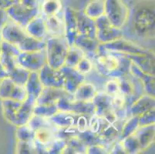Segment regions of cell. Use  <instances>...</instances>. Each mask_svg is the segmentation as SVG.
Instances as JSON below:
<instances>
[{
  "label": "cell",
  "instance_id": "cell-4",
  "mask_svg": "<svg viewBox=\"0 0 155 154\" xmlns=\"http://www.w3.org/2000/svg\"><path fill=\"white\" fill-rule=\"evenodd\" d=\"M46 63L55 70L64 66L69 45L64 37L50 36L46 40Z\"/></svg>",
  "mask_w": 155,
  "mask_h": 154
},
{
  "label": "cell",
  "instance_id": "cell-8",
  "mask_svg": "<svg viewBox=\"0 0 155 154\" xmlns=\"http://www.w3.org/2000/svg\"><path fill=\"white\" fill-rule=\"evenodd\" d=\"M18 64L29 72H39L46 63V50L20 52L17 58Z\"/></svg>",
  "mask_w": 155,
  "mask_h": 154
},
{
  "label": "cell",
  "instance_id": "cell-45",
  "mask_svg": "<svg viewBox=\"0 0 155 154\" xmlns=\"http://www.w3.org/2000/svg\"><path fill=\"white\" fill-rule=\"evenodd\" d=\"M67 146V141L60 138L56 137L50 143L47 145V153H63V149Z\"/></svg>",
  "mask_w": 155,
  "mask_h": 154
},
{
  "label": "cell",
  "instance_id": "cell-44",
  "mask_svg": "<svg viewBox=\"0 0 155 154\" xmlns=\"http://www.w3.org/2000/svg\"><path fill=\"white\" fill-rule=\"evenodd\" d=\"M15 136L19 141H31L34 140L35 131L32 129L27 124L18 126L15 131Z\"/></svg>",
  "mask_w": 155,
  "mask_h": 154
},
{
  "label": "cell",
  "instance_id": "cell-39",
  "mask_svg": "<svg viewBox=\"0 0 155 154\" xmlns=\"http://www.w3.org/2000/svg\"><path fill=\"white\" fill-rule=\"evenodd\" d=\"M77 136L87 147L90 146H94V145H97V144H102L99 134L93 132L90 129L79 133Z\"/></svg>",
  "mask_w": 155,
  "mask_h": 154
},
{
  "label": "cell",
  "instance_id": "cell-54",
  "mask_svg": "<svg viewBox=\"0 0 155 154\" xmlns=\"http://www.w3.org/2000/svg\"><path fill=\"white\" fill-rule=\"evenodd\" d=\"M86 153L89 154H104L109 153V149L102 144H97L87 147Z\"/></svg>",
  "mask_w": 155,
  "mask_h": 154
},
{
  "label": "cell",
  "instance_id": "cell-30",
  "mask_svg": "<svg viewBox=\"0 0 155 154\" xmlns=\"http://www.w3.org/2000/svg\"><path fill=\"white\" fill-rule=\"evenodd\" d=\"M83 12L86 15L95 20L105 12L104 0H90L84 7Z\"/></svg>",
  "mask_w": 155,
  "mask_h": 154
},
{
  "label": "cell",
  "instance_id": "cell-47",
  "mask_svg": "<svg viewBox=\"0 0 155 154\" xmlns=\"http://www.w3.org/2000/svg\"><path fill=\"white\" fill-rule=\"evenodd\" d=\"M76 69L84 75H87L91 73L93 70V63L91 59L87 56H84L82 59H80V62L77 63Z\"/></svg>",
  "mask_w": 155,
  "mask_h": 154
},
{
  "label": "cell",
  "instance_id": "cell-32",
  "mask_svg": "<svg viewBox=\"0 0 155 154\" xmlns=\"http://www.w3.org/2000/svg\"><path fill=\"white\" fill-rule=\"evenodd\" d=\"M61 9V0H43L39 6V10L46 17L59 14Z\"/></svg>",
  "mask_w": 155,
  "mask_h": 154
},
{
  "label": "cell",
  "instance_id": "cell-23",
  "mask_svg": "<svg viewBox=\"0 0 155 154\" xmlns=\"http://www.w3.org/2000/svg\"><path fill=\"white\" fill-rule=\"evenodd\" d=\"M126 57L147 74L154 76V56L153 53L146 55H126Z\"/></svg>",
  "mask_w": 155,
  "mask_h": 154
},
{
  "label": "cell",
  "instance_id": "cell-25",
  "mask_svg": "<svg viewBox=\"0 0 155 154\" xmlns=\"http://www.w3.org/2000/svg\"><path fill=\"white\" fill-rule=\"evenodd\" d=\"M124 36V35L123 29L115 27L114 25H110L109 27L101 30H97L96 33V38L101 44H106L114 42L123 38Z\"/></svg>",
  "mask_w": 155,
  "mask_h": 154
},
{
  "label": "cell",
  "instance_id": "cell-17",
  "mask_svg": "<svg viewBox=\"0 0 155 154\" xmlns=\"http://www.w3.org/2000/svg\"><path fill=\"white\" fill-rule=\"evenodd\" d=\"M100 45L101 43L96 37H91L81 34H78L73 43V46L82 50L87 56H95L97 54Z\"/></svg>",
  "mask_w": 155,
  "mask_h": 154
},
{
  "label": "cell",
  "instance_id": "cell-18",
  "mask_svg": "<svg viewBox=\"0 0 155 154\" xmlns=\"http://www.w3.org/2000/svg\"><path fill=\"white\" fill-rule=\"evenodd\" d=\"M75 15L77 18L78 34L96 37L97 29H96L94 19L86 15L83 11L77 10V9H75Z\"/></svg>",
  "mask_w": 155,
  "mask_h": 154
},
{
  "label": "cell",
  "instance_id": "cell-60",
  "mask_svg": "<svg viewBox=\"0 0 155 154\" xmlns=\"http://www.w3.org/2000/svg\"><path fill=\"white\" fill-rule=\"evenodd\" d=\"M2 36H1V34H0V54H1V49H2Z\"/></svg>",
  "mask_w": 155,
  "mask_h": 154
},
{
  "label": "cell",
  "instance_id": "cell-34",
  "mask_svg": "<svg viewBox=\"0 0 155 154\" xmlns=\"http://www.w3.org/2000/svg\"><path fill=\"white\" fill-rule=\"evenodd\" d=\"M56 127H44L35 131L34 139L47 146L56 138Z\"/></svg>",
  "mask_w": 155,
  "mask_h": 154
},
{
  "label": "cell",
  "instance_id": "cell-52",
  "mask_svg": "<svg viewBox=\"0 0 155 154\" xmlns=\"http://www.w3.org/2000/svg\"><path fill=\"white\" fill-rule=\"evenodd\" d=\"M91 116L85 115V114H79L77 116L76 127L79 132H83L89 128V118Z\"/></svg>",
  "mask_w": 155,
  "mask_h": 154
},
{
  "label": "cell",
  "instance_id": "cell-12",
  "mask_svg": "<svg viewBox=\"0 0 155 154\" xmlns=\"http://www.w3.org/2000/svg\"><path fill=\"white\" fill-rule=\"evenodd\" d=\"M63 20L65 28L64 38L69 46H73L76 38L78 36L75 9L70 6H67L65 8L63 12Z\"/></svg>",
  "mask_w": 155,
  "mask_h": 154
},
{
  "label": "cell",
  "instance_id": "cell-20",
  "mask_svg": "<svg viewBox=\"0 0 155 154\" xmlns=\"http://www.w3.org/2000/svg\"><path fill=\"white\" fill-rule=\"evenodd\" d=\"M24 28L29 36L36 39L45 40V38L48 35L45 17L42 15H38L33 18Z\"/></svg>",
  "mask_w": 155,
  "mask_h": 154
},
{
  "label": "cell",
  "instance_id": "cell-27",
  "mask_svg": "<svg viewBox=\"0 0 155 154\" xmlns=\"http://www.w3.org/2000/svg\"><path fill=\"white\" fill-rule=\"evenodd\" d=\"M25 88L27 92L28 97H32L36 101L44 88L39 79L38 72H30L27 82L25 85Z\"/></svg>",
  "mask_w": 155,
  "mask_h": 154
},
{
  "label": "cell",
  "instance_id": "cell-51",
  "mask_svg": "<svg viewBox=\"0 0 155 154\" xmlns=\"http://www.w3.org/2000/svg\"><path fill=\"white\" fill-rule=\"evenodd\" d=\"M105 93L110 97H114L120 93L119 83L117 79L110 80L106 83L105 85Z\"/></svg>",
  "mask_w": 155,
  "mask_h": 154
},
{
  "label": "cell",
  "instance_id": "cell-21",
  "mask_svg": "<svg viewBox=\"0 0 155 154\" xmlns=\"http://www.w3.org/2000/svg\"><path fill=\"white\" fill-rule=\"evenodd\" d=\"M92 102L95 110L94 113L99 117L104 116L106 114L114 110L112 97L107 94L105 92H97L95 97L93 98Z\"/></svg>",
  "mask_w": 155,
  "mask_h": 154
},
{
  "label": "cell",
  "instance_id": "cell-46",
  "mask_svg": "<svg viewBox=\"0 0 155 154\" xmlns=\"http://www.w3.org/2000/svg\"><path fill=\"white\" fill-rule=\"evenodd\" d=\"M79 133L80 132L76 126H70L67 127V128H56V130H55L56 137L65 139L66 141L73 136H77Z\"/></svg>",
  "mask_w": 155,
  "mask_h": 154
},
{
  "label": "cell",
  "instance_id": "cell-7",
  "mask_svg": "<svg viewBox=\"0 0 155 154\" xmlns=\"http://www.w3.org/2000/svg\"><path fill=\"white\" fill-rule=\"evenodd\" d=\"M56 107L59 111L69 112L75 114H85L91 116L94 114V106L91 101H82L74 100L73 97H62L56 101Z\"/></svg>",
  "mask_w": 155,
  "mask_h": 154
},
{
  "label": "cell",
  "instance_id": "cell-56",
  "mask_svg": "<svg viewBox=\"0 0 155 154\" xmlns=\"http://www.w3.org/2000/svg\"><path fill=\"white\" fill-rule=\"evenodd\" d=\"M109 153H126L123 144L120 140H116L114 143H113L111 147L109 148Z\"/></svg>",
  "mask_w": 155,
  "mask_h": 154
},
{
  "label": "cell",
  "instance_id": "cell-3",
  "mask_svg": "<svg viewBox=\"0 0 155 154\" xmlns=\"http://www.w3.org/2000/svg\"><path fill=\"white\" fill-rule=\"evenodd\" d=\"M39 0H19L6 10L9 19L25 27L39 13Z\"/></svg>",
  "mask_w": 155,
  "mask_h": 154
},
{
  "label": "cell",
  "instance_id": "cell-10",
  "mask_svg": "<svg viewBox=\"0 0 155 154\" xmlns=\"http://www.w3.org/2000/svg\"><path fill=\"white\" fill-rule=\"evenodd\" d=\"M0 34L2 40L15 46H17L19 42H22L28 36L25 28L19 25L12 19H9L2 28L0 30Z\"/></svg>",
  "mask_w": 155,
  "mask_h": 154
},
{
  "label": "cell",
  "instance_id": "cell-57",
  "mask_svg": "<svg viewBox=\"0 0 155 154\" xmlns=\"http://www.w3.org/2000/svg\"><path fill=\"white\" fill-rule=\"evenodd\" d=\"M9 17L5 9H1L0 8V30L2 29L4 25L6 24V22L9 20Z\"/></svg>",
  "mask_w": 155,
  "mask_h": 154
},
{
  "label": "cell",
  "instance_id": "cell-41",
  "mask_svg": "<svg viewBox=\"0 0 155 154\" xmlns=\"http://www.w3.org/2000/svg\"><path fill=\"white\" fill-rule=\"evenodd\" d=\"M59 110L56 104H37L36 103L33 110L34 115L40 116L45 118H50Z\"/></svg>",
  "mask_w": 155,
  "mask_h": 154
},
{
  "label": "cell",
  "instance_id": "cell-6",
  "mask_svg": "<svg viewBox=\"0 0 155 154\" xmlns=\"http://www.w3.org/2000/svg\"><path fill=\"white\" fill-rule=\"evenodd\" d=\"M98 49L110 53L124 55H146L153 53L152 51L142 47L135 42L124 39V37L114 42L100 45Z\"/></svg>",
  "mask_w": 155,
  "mask_h": 154
},
{
  "label": "cell",
  "instance_id": "cell-55",
  "mask_svg": "<svg viewBox=\"0 0 155 154\" xmlns=\"http://www.w3.org/2000/svg\"><path fill=\"white\" fill-rule=\"evenodd\" d=\"M94 21H95L96 29H97V30L104 29H105V28H107L109 27V26H110V25H112V24L110 22L109 19H108L107 16L105 14L98 17V18L96 19Z\"/></svg>",
  "mask_w": 155,
  "mask_h": 154
},
{
  "label": "cell",
  "instance_id": "cell-26",
  "mask_svg": "<svg viewBox=\"0 0 155 154\" xmlns=\"http://www.w3.org/2000/svg\"><path fill=\"white\" fill-rule=\"evenodd\" d=\"M78 115L79 114L69 112L58 111L53 116L50 117V120L56 128H67L76 126V122Z\"/></svg>",
  "mask_w": 155,
  "mask_h": 154
},
{
  "label": "cell",
  "instance_id": "cell-43",
  "mask_svg": "<svg viewBox=\"0 0 155 154\" xmlns=\"http://www.w3.org/2000/svg\"><path fill=\"white\" fill-rule=\"evenodd\" d=\"M27 125L34 131L41 129V128H44V127H55L53 123L50 121V118H45V117L34 115V114L29 119Z\"/></svg>",
  "mask_w": 155,
  "mask_h": 154
},
{
  "label": "cell",
  "instance_id": "cell-15",
  "mask_svg": "<svg viewBox=\"0 0 155 154\" xmlns=\"http://www.w3.org/2000/svg\"><path fill=\"white\" fill-rule=\"evenodd\" d=\"M130 73L140 82L147 94L154 97V76L144 73L132 62L130 65Z\"/></svg>",
  "mask_w": 155,
  "mask_h": 154
},
{
  "label": "cell",
  "instance_id": "cell-28",
  "mask_svg": "<svg viewBox=\"0 0 155 154\" xmlns=\"http://www.w3.org/2000/svg\"><path fill=\"white\" fill-rule=\"evenodd\" d=\"M97 93V88L93 83L84 81L76 90L73 94V97L74 100H77L91 101Z\"/></svg>",
  "mask_w": 155,
  "mask_h": 154
},
{
  "label": "cell",
  "instance_id": "cell-19",
  "mask_svg": "<svg viewBox=\"0 0 155 154\" xmlns=\"http://www.w3.org/2000/svg\"><path fill=\"white\" fill-rule=\"evenodd\" d=\"M155 107V100L154 97L148 95V94H144V95L140 96L139 98L135 100L134 101L130 106L129 113L130 114V116H134L143 114V113L151 110Z\"/></svg>",
  "mask_w": 155,
  "mask_h": 154
},
{
  "label": "cell",
  "instance_id": "cell-38",
  "mask_svg": "<svg viewBox=\"0 0 155 154\" xmlns=\"http://www.w3.org/2000/svg\"><path fill=\"white\" fill-rule=\"evenodd\" d=\"M29 73H30V72L18 65L9 73V76L15 84L25 87L28 78H29Z\"/></svg>",
  "mask_w": 155,
  "mask_h": 154
},
{
  "label": "cell",
  "instance_id": "cell-59",
  "mask_svg": "<svg viewBox=\"0 0 155 154\" xmlns=\"http://www.w3.org/2000/svg\"><path fill=\"white\" fill-rule=\"evenodd\" d=\"M7 76H9V73H7L6 70L5 69L3 65L0 62V80L5 78V77H7Z\"/></svg>",
  "mask_w": 155,
  "mask_h": 154
},
{
  "label": "cell",
  "instance_id": "cell-37",
  "mask_svg": "<svg viewBox=\"0 0 155 154\" xmlns=\"http://www.w3.org/2000/svg\"><path fill=\"white\" fill-rule=\"evenodd\" d=\"M87 146L81 142L77 136H73L67 140V146L63 153H86Z\"/></svg>",
  "mask_w": 155,
  "mask_h": 154
},
{
  "label": "cell",
  "instance_id": "cell-50",
  "mask_svg": "<svg viewBox=\"0 0 155 154\" xmlns=\"http://www.w3.org/2000/svg\"><path fill=\"white\" fill-rule=\"evenodd\" d=\"M27 97L28 94L25 87L16 84L13 92H12L10 99L11 100H15V101L23 102L24 100L27 98Z\"/></svg>",
  "mask_w": 155,
  "mask_h": 154
},
{
  "label": "cell",
  "instance_id": "cell-2",
  "mask_svg": "<svg viewBox=\"0 0 155 154\" xmlns=\"http://www.w3.org/2000/svg\"><path fill=\"white\" fill-rule=\"evenodd\" d=\"M95 62L97 71L102 76L118 79L130 73L131 61L124 55L98 49Z\"/></svg>",
  "mask_w": 155,
  "mask_h": 154
},
{
  "label": "cell",
  "instance_id": "cell-13",
  "mask_svg": "<svg viewBox=\"0 0 155 154\" xmlns=\"http://www.w3.org/2000/svg\"><path fill=\"white\" fill-rule=\"evenodd\" d=\"M38 73L44 87L63 88V76L59 70L53 69L46 63Z\"/></svg>",
  "mask_w": 155,
  "mask_h": 154
},
{
  "label": "cell",
  "instance_id": "cell-31",
  "mask_svg": "<svg viewBox=\"0 0 155 154\" xmlns=\"http://www.w3.org/2000/svg\"><path fill=\"white\" fill-rule=\"evenodd\" d=\"M22 103V102L15 101V100H11V99L1 100L2 114H3L4 119L7 122H9V123H12L18 109L19 108Z\"/></svg>",
  "mask_w": 155,
  "mask_h": 154
},
{
  "label": "cell",
  "instance_id": "cell-24",
  "mask_svg": "<svg viewBox=\"0 0 155 154\" xmlns=\"http://www.w3.org/2000/svg\"><path fill=\"white\" fill-rule=\"evenodd\" d=\"M58 15L56 14L45 18L47 33L53 37H64V20L63 17L61 18Z\"/></svg>",
  "mask_w": 155,
  "mask_h": 154
},
{
  "label": "cell",
  "instance_id": "cell-9",
  "mask_svg": "<svg viewBox=\"0 0 155 154\" xmlns=\"http://www.w3.org/2000/svg\"><path fill=\"white\" fill-rule=\"evenodd\" d=\"M59 70L63 76V88L71 95L81 83L86 81L85 75L80 73L76 68L63 66Z\"/></svg>",
  "mask_w": 155,
  "mask_h": 154
},
{
  "label": "cell",
  "instance_id": "cell-35",
  "mask_svg": "<svg viewBox=\"0 0 155 154\" xmlns=\"http://www.w3.org/2000/svg\"><path fill=\"white\" fill-rule=\"evenodd\" d=\"M86 56L85 53L82 50H80L75 46H69L68 50H67L66 59H65L64 66H69V67L75 68L77 63L80 60Z\"/></svg>",
  "mask_w": 155,
  "mask_h": 154
},
{
  "label": "cell",
  "instance_id": "cell-36",
  "mask_svg": "<svg viewBox=\"0 0 155 154\" xmlns=\"http://www.w3.org/2000/svg\"><path fill=\"white\" fill-rule=\"evenodd\" d=\"M138 127H139V120L137 116H130L127 120H125L124 123L118 140H122L124 138L134 134L138 129Z\"/></svg>",
  "mask_w": 155,
  "mask_h": 154
},
{
  "label": "cell",
  "instance_id": "cell-53",
  "mask_svg": "<svg viewBox=\"0 0 155 154\" xmlns=\"http://www.w3.org/2000/svg\"><path fill=\"white\" fill-rule=\"evenodd\" d=\"M101 128V118L95 113L91 115L89 118V128L93 132L98 133Z\"/></svg>",
  "mask_w": 155,
  "mask_h": 154
},
{
  "label": "cell",
  "instance_id": "cell-48",
  "mask_svg": "<svg viewBox=\"0 0 155 154\" xmlns=\"http://www.w3.org/2000/svg\"><path fill=\"white\" fill-rule=\"evenodd\" d=\"M139 126H144L154 124L155 123V110L154 108L143 113L138 116Z\"/></svg>",
  "mask_w": 155,
  "mask_h": 154
},
{
  "label": "cell",
  "instance_id": "cell-33",
  "mask_svg": "<svg viewBox=\"0 0 155 154\" xmlns=\"http://www.w3.org/2000/svg\"><path fill=\"white\" fill-rule=\"evenodd\" d=\"M117 80H118V83H119L120 93L126 98L127 104L129 100H132L133 102L134 101V96L135 93V86L133 82L128 80L127 76H124V77L118 78Z\"/></svg>",
  "mask_w": 155,
  "mask_h": 154
},
{
  "label": "cell",
  "instance_id": "cell-11",
  "mask_svg": "<svg viewBox=\"0 0 155 154\" xmlns=\"http://www.w3.org/2000/svg\"><path fill=\"white\" fill-rule=\"evenodd\" d=\"M20 53V50L16 46L2 40L0 62L2 63L7 73H9L14 68L18 66L17 58Z\"/></svg>",
  "mask_w": 155,
  "mask_h": 154
},
{
  "label": "cell",
  "instance_id": "cell-5",
  "mask_svg": "<svg viewBox=\"0 0 155 154\" xmlns=\"http://www.w3.org/2000/svg\"><path fill=\"white\" fill-rule=\"evenodd\" d=\"M105 14L112 25L117 28L124 26L129 18L130 9L124 0H104Z\"/></svg>",
  "mask_w": 155,
  "mask_h": 154
},
{
  "label": "cell",
  "instance_id": "cell-29",
  "mask_svg": "<svg viewBox=\"0 0 155 154\" xmlns=\"http://www.w3.org/2000/svg\"><path fill=\"white\" fill-rule=\"evenodd\" d=\"M46 40L36 39L28 35L23 40L17 45L20 52H34L46 49Z\"/></svg>",
  "mask_w": 155,
  "mask_h": 154
},
{
  "label": "cell",
  "instance_id": "cell-22",
  "mask_svg": "<svg viewBox=\"0 0 155 154\" xmlns=\"http://www.w3.org/2000/svg\"><path fill=\"white\" fill-rule=\"evenodd\" d=\"M134 135L137 138L140 143L141 151L148 149L154 143L155 126L154 124L144 126H139L134 133Z\"/></svg>",
  "mask_w": 155,
  "mask_h": 154
},
{
  "label": "cell",
  "instance_id": "cell-14",
  "mask_svg": "<svg viewBox=\"0 0 155 154\" xmlns=\"http://www.w3.org/2000/svg\"><path fill=\"white\" fill-rule=\"evenodd\" d=\"M36 103V100L30 97H27L18 109L11 124L15 126L27 124L29 119L33 115V110Z\"/></svg>",
  "mask_w": 155,
  "mask_h": 154
},
{
  "label": "cell",
  "instance_id": "cell-49",
  "mask_svg": "<svg viewBox=\"0 0 155 154\" xmlns=\"http://www.w3.org/2000/svg\"><path fill=\"white\" fill-rule=\"evenodd\" d=\"M15 152L22 154L32 153V152H34L33 140L31 141V142L17 140L16 147H15Z\"/></svg>",
  "mask_w": 155,
  "mask_h": 154
},
{
  "label": "cell",
  "instance_id": "cell-1",
  "mask_svg": "<svg viewBox=\"0 0 155 154\" xmlns=\"http://www.w3.org/2000/svg\"><path fill=\"white\" fill-rule=\"evenodd\" d=\"M154 0H137L129 12L131 29L142 39H154Z\"/></svg>",
  "mask_w": 155,
  "mask_h": 154
},
{
  "label": "cell",
  "instance_id": "cell-16",
  "mask_svg": "<svg viewBox=\"0 0 155 154\" xmlns=\"http://www.w3.org/2000/svg\"><path fill=\"white\" fill-rule=\"evenodd\" d=\"M62 97H73L63 88L44 87L39 98L36 100L37 104H55Z\"/></svg>",
  "mask_w": 155,
  "mask_h": 154
},
{
  "label": "cell",
  "instance_id": "cell-42",
  "mask_svg": "<svg viewBox=\"0 0 155 154\" xmlns=\"http://www.w3.org/2000/svg\"><path fill=\"white\" fill-rule=\"evenodd\" d=\"M120 141L123 144V146L124 148L126 153L134 154L141 152L140 143L138 142L137 138L136 137L134 133L124 138V139Z\"/></svg>",
  "mask_w": 155,
  "mask_h": 154
},
{
  "label": "cell",
  "instance_id": "cell-58",
  "mask_svg": "<svg viewBox=\"0 0 155 154\" xmlns=\"http://www.w3.org/2000/svg\"><path fill=\"white\" fill-rule=\"evenodd\" d=\"M19 0H0V8L7 10L12 5L16 3Z\"/></svg>",
  "mask_w": 155,
  "mask_h": 154
},
{
  "label": "cell",
  "instance_id": "cell-40",
  "mask_svg": "<svg viewBox=\"0 0 155 154\" xmlns=\"http://www.w3.org/2000/svg\"><path fill=\"white\" fill-rule=\"evenodd\" d=\"M15 85L9 76L0 80V100L10 99Z\"/></svg>",
  "mask_w": 155,
  "mask_h": 154
}]
</instances>
